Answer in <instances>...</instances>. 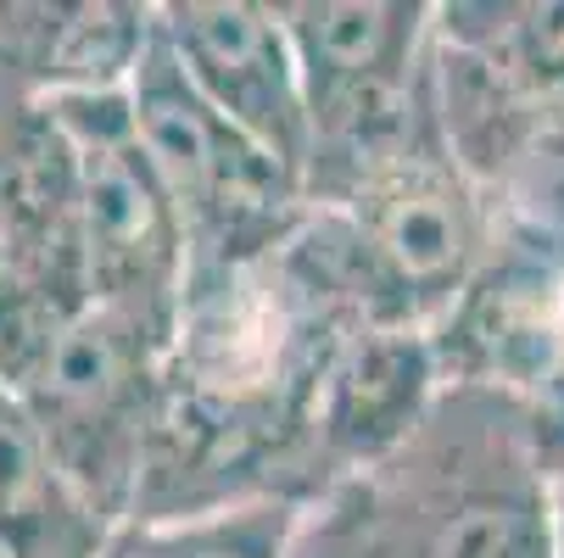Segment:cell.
<instances>
[{"label": "cell", "instance_id": "16", "mask_svg": "<svg viewBox=\"0 0 564 558\" xmlns=\"http://www.w3.org/2000/svg\"><path fill=\"white\" fill-rule=\"evenodd\" d=\"M0 558H7V552H0Z\"/></svg>", "mask_w": 564, "mask_h": 558}, {"label": "cell", "instance_id": "3", "mask_svg": "<svg viewBox=\"0 0 564 558\" xmlns=\"http://www.w3.org/2000/svg\"><path fill=\"white\" fill-rule=\"evenodd\" d=\"M129 112L185 223L191 280L263 263L291 241V229L307 212L302 179L202 101L163 29H151V45L134 67Z\"/></svg>", "mask_w": 564, "mask_h": 558}, {"label": "cell", "instance_id": "8", "mask_svg": "<svg viewBox=\"0 0 564 558\" xmlns=\"http://www.w3.org/2000/svg\"><path fill=\"white\" fill-rule=\"evenodd\" d=\"M447 374L431 330H352L318 374L307 436H302V492L307 508L364 469L386 463L442 403Z\"/></svg>", "mask_w": 564, "mask_h": 558}, {"label": "cell", "instance_id": "2", "mask_svg": "<svg viewBox=\"0 0 564 558\" xmlns=\"http://www.w3.org/2000/svg\"><path fill=\"white\" fill-rule=\"evenodd\" d=\"M291 558H553L542 419L447 385L386 463L302 508Z\"/></svg>", "mask_w": 564, "mask_h": 558}, {"label": "cell", "instance_id": "7", "mask_svg": "<svg viewBox=\"0 0 564 558\" xmlns=\"http://www.w3.org/2000/svg\"><path fill=\"white\" fill-rule=\"evenodd\" d=\"M156 29L202 101L302 179L313 112L274 0H156Z\"/></svg>", "mask_w": 564, "mask_h": 558}, {"label": "cell", "instance_id": "14", "mask_svg": "<svg viewBox=\"0 0 564 558\" xmlns=\"http://www.w3.org/2000/svg\"><path fill=\"white\" fill-rule=\"evenodd\" d=\"M547 492H553V558H564V425H542Z\"/></svg>", "mask_w": 564, "mask_h": 558}, {"label": "cell", "instance_id": "11", "mask_svg": "<svg viewBox=\"0 0 564 558\" xmlns=\"http://www.w3.org/2000/svg\"><path fill=\"white\" fill-rule=\"evenodd\" d=\"M302 530L296 503H240L185 519H129L101 558H291Z\"/></svg>", "mask_w": 564, "mask_h": 558}, {"label": "cell", "instance_id": "15", "mask_svg": "<svg viewBox=\"0 0 564 558\" xmlns=\"http://www.w3.org/2000/svg\"><path fill=\"white\" fill-rule=\"evenodd\" d=\"M0 269H7V252H0Z\"/></svg>", "mask_w": 564, "mask_h": 558}, {"label": "cell", "instance_id": "6", "mask_svg": "<svg viewBox=\"0 0 564 558\" xmlns=\"http://www.w3.org/2000/svg\"><path fill=\"white\" fill-rule=\"evenodd\" d=\"M330 207L358 229L391 296L420 330H436V318L453 307V296L475 280L498 241V218L453 163L442 123Z\"/></svg>", "mask_w": 564, "mask_h": 558}, {"label": "cell", "instance_id": "1", "mask_svg": "<svg viewBox=\"0 0 564 558\" xmlns=\"http://www.w3.org/2000/svg\"><path fill=\"white\" fill-rule=\"evenodd\" d=\"M347 336L291 280L280 252L185 280L129 519H185L240 503L307 508V408Z\"/></svg>", "mask_w": 564, "mask_h": 558}, {"label": "cell", "instance_id": "5", "mask_svg": "<svg viewBox=\"0 0 564 558\" xmlns=\"http://www.w3.org/2000/svg\"><path fill=\"white\" fill-rule=\"evenodd\" d=\"M78 151V263L90 307L129 313L174 336L191 280L185 223L140 145L129 90L56 101Z\"/></svg>", "mask_w": 564, "mask_h": 558}, {"label": "cell", "instance_id": "4", "mask_svg": "<svg viewBox=\"0 0 564 558\" xmlns=\"http://www.w3.org/2000/svg\"><path fill=\"white\" fill-rule=\"evenodd\" d=\"M169 341L174 336L129 313L85 307L62 330L45 369L18 391L67 486L112 530L134 514L156 403H163Z\"/></svg>", "mask_w": 564, "mask_h": 558}, {"label": "cell", "instance_id": "13", "mask_svg": "<svg viewBox=\"0 0 564 558\" xmlns=\"http://www.w3.org/2000/svg\"><path fill=\"white\" fill-rule=\"evenodd\" d=\"M542 425H564V247L553 263V291H547V330H542V396L531 408Z\"/></svg>", "mask_w": 564, "mask_h": 558}, {"label": "cell", "instance_id": "9", "mask_svg": "<svg viewBox=\"0 0 564 558\" xmlns=\"http://www.w3.org/2000/svg\"><path fill=\"white\" fill-rule=\"evenodd\" d=\"M274 7L285 18L313 118L409 90L431 67V0H274Z\"/></svg>", "mask_w": 564, "mask_h": 558}, {"label": "cell", "instance_id": "12", "mask_svg": "<svg viewBox=\"0 0 564 558\" xmlns=\"http://www.w3.org/2000/svg\"><path fill=\"white\" fill-rule=\"evenodd\" d=\"M90 302L62 296L51 285H34V280H23L12 269H0V391L18 396L45 369V358L56 352L62 330Z\"/></svg>", "mask_w": 564, "mask_h": 558}, {"label": "cell", "instance_id": "10", "mask_svg": "<svg viewBox=\"0 0 564 558\" xmlns=\"http://www.w3.org/2000/svg\"><path fill=\"white\" fill-rule=\"evenodd\" d=\"M112 525L67 486L29 408L0 391V552L7 558H101Z\"/></svg>", "mask_w": 564, "mask_h": 558}]
</instances>
